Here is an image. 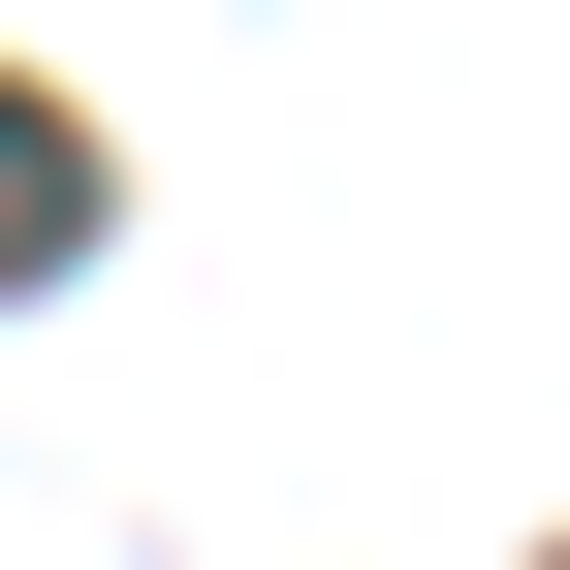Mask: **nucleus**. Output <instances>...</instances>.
I'll return each instance as SVG.
<instances>
[{"label":"nucleus","instance_id":"f257e3e1","mask_svg":"<svg viewBox=\"0 0 570 570\" xmlns=\"http://www.w3.org/2000/svg\"><path fill=\"white\" fill-rule=\"evenodd\" d=\"M0 285H96V127L0 63Z\"/></svg>","mask_w":570,"mask_h":570}]
</instances>
